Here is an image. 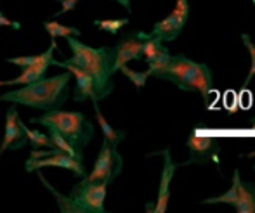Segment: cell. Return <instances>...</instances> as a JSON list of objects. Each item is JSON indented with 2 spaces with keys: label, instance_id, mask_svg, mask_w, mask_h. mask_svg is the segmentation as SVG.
I'll use <instances>...</instances> for the list:
<instances>
[{
  "label": "cell",
  "instance_id": "obj_10",
  "mask_svg": "<svg viewBox=\"0 0 255 213\" xmlns=\"http://www.w3.org/2000/svg\"><path fill=\"white\" fill-rule=\"evenodd\" d=\"M28 144V137L24 132V123L21 121L19 113L16 109V104L10 106L5 113V128H3V139L0 144V158L7 149H23Z\"/></svg>",
  "mask_w": 255,
  "mask_h": 213
},
{
  "label": "cell",
  "instance_id": "obj_16",
  "mask_svg": "<svg viewBox=\"0 0 255 213\" xmlns=\"http://www.w3.org/2000/svg\"><path fill=\"white\" fill-rule=\"evenodd\" d=\"M235 210L238 213H255V182H240Z\"/></svg>",
  "mask_w": 255,
  "mask_h": 213
},
{
  "label": "cell",
  "instance_id": "obj_11",
  "mask_svg": "<svg viewBox=\"0 0 255 213\" xmlns=\"http://www.w3.org/2000/svg\"><path fill=\"white\" fill-rule=\"evenodd\" d=\"M57 49V42L56 38H52L51 40V47H49L45 52H42V57L40 61H37V63L30 64V66L23 68V73L19 75V77L12 78V80H3L0 82V87L2 85H26V84H31V82H37L40 80V78L45 77V73H47L49 66H52L54 64V50Z\"/></svg>",
  "mask_w": 255,
  "mask_h": 213
},
{
  "label": "cell",
  "instance_id": "obj_32",
  "mask_svg": "<svg viewBox=\"0 0 255 213\" xmlns=\"http://www.w3.org/2000/svg\"><path fill=\"white\" fill-rule=\"evenodd\" d=\"M254 170H255V165H254Z\"/></svg>",
  "mask_w": 255,
  "mask_h": 213
},
{
  "label": "cell",
  "instance_id": "obj_27",
  "mask_svg": "<svg viewBox=\"0 0 255 213\" xmlns=\"http://www.w3.org/2000/svg\"><path fill=\"white\" fill-rule=\"evenodd\" d=\"M78 0H61V10L59 12H56V17L61 16V14L64 12H70V10H73L75 7H77Z\"/></svg>",
  "mask_w": 255,
  "mask_h": 213
},
{
  "label": "cell",
  "instance_id": "obj_9",
  "mask_svg": "<svg viewBox=\"0 0 255 213\" xmlns=\"http://www.w3.org/2000/svg\"><path fill=\"white\" fill-rule=\"evenodd\" d=\"M186 147L189 149V160L182 165H207L210 161H215L221 153V146H219L217 139L214 137H205L198 135L193 132L186 140Z\"/></svg>",
  "mask_w": 255,
  "mask_h": 213
},
{
  "label": "cell",
  "instance_id": "obj_25",
  "mask_svg": "<svg viewBox=\"0 0 255 213\" xmlns=\"http://www.w3.org/2000/svg\"><path fill=\"white\" fill-rule=\"evenodd\" d=\"M242 42L250 54V70H249V75H247V78H245V87H247L250 82H252V78L255 77V43L252 42L250 35H247V33L242 35Z\"/></svg>",
  "mask_w": 255,
  "mask_h": 213
},
{
  "label": "cell",
  "instance_id": "obj_30",
  "mask_svg": "<svg viewBox=\"0 0 255 213\" xmlns=\"http://www.w3.org/2000/svg\"><path fill=\"white\" fill-rule=\"evenodd\" d=\"M247 158H255V149L252 151V153H249V154H247Z\"/></svg>",
  "mask_w": 255,
  "mask_h": 213
},
{
  "label": "cell",
  "instance_id": "obj_33",
  "mask_svg": "<svg viewBox=\"0 0 255 213\" xmlns=\"http://www.w3.org/2000/svg\"><path fill=\"white\" fill-rule=\"evenodd\" d=\"M57 2H61V0H57Z\"/></svg>",
  "mask_w": 255,
  "mask_h": 213
},
{
  "label": "cell",
  "instance_id": "obj_22",
  "mask_svg": "<svg viewBox=\"0 0 255 213\" xmlns=\"http://www.w3.org/2000/svg\"><path fill=\"white\" fill-rule=\"evenodd\" d=\"M24 132H26L28 142H31L33 149H40V147H47V149H54L51 137L45 135L44 132H40V130H31V128H28L26 125H24Z\"/></svg>",
  "mask_w": 255,
  "mask_h": 213
},
{
  "label": "cell",
  "instance_id": "obj_21",
  "mask_svg": "<svg viewBox=\"0 0 255 213\" xmlns=\"http://www.w3.org/2000/svg\"><path fill=\"white\" fill-rule=\"evenodd\" d=\"M44 28L45 31H47L49 35H51V38H57V37H70V35H73V37H80V30L75 26H64V24L57 23V21H44Z\"/></svg>",
  "mask_w": 255,
  "mask_h": 213
},
{
  "label": "cell",
  "instance_id": "obj_26",
  "mask_svg": "<svg viewBox=\"0 0 255 213\" xmlns=\"http://www.w3.org/2000/svg\"><path fill=\"white\" fill-rule=\"evenodd\" d=\"M40 57H42V54H38V56H21V57H9L7 59V63H10V64H14V66H17V68H26V66H30V64H33V63H37V61H40Z\"/></svg>",
  "mask_w": 255,
  "mask_h": 213
},
{
  "label": "cell",
  "instance_id": "obj_1",
  "mask_svg": "<svg viewBox=\"0 0 255 213\" xmlns=\"http://www.w3.org/2000/svg\"><path fill=\"white\" fill-rule=\"evenodd\" d=\"M70 82L71 73L64 71L56 77H44L37 82L21 85L19 89H14L0 96V103L7 101L12 104L33 107L40 111H51L61 107L70 99Z\"/></svg>",
  "mask_w": 255,
  "mask_h": 213
},
{
  "label": "cell",
  "instance_id": "obj_14",
  "mask_svg": "<svg viewBox=\"0 0 255 213\" xmlns=\"http://www.w3.org/2000/svg\"><path fill=\"white\" fill-rule=\"evenodd\" d=\"M115 61H113V71L117 73L124 64L128 61H139L142 59V38L137 33H130L124 37L117 45L113 47Z\"/></svg>",
  "mask_w": 255,
  "mask_h": 213
},
{
  "label": "cell",
  "instance_id": "obj_24",
  "mask_svg": "<svg viewBox=\"0 0 255 213\" xmlns=\"http://www.w3.org/2000/svg\"><path fill=\"white\" fill-rule=\"evenodd\" d=\"M118 71H122V73H124L125 77L132 82V84L137 87L139 90L146 85V82H148V78H149L148 71H134V70H130V68H127V64H124Z\"/></svg>",
  "mask_w": 255,
  "mask_h": 213
},
{
  "label": "cell",
  "instance_id": "obj_20",
  "mask_svg": "<svg viewBox=\"0 0 255 213\" xmlns=\"http://www.w3.org/2000/svg\"><path fill=\"white\" fill-rule=\"evenodd\" d=\"M170 57H172V54L168 52V49L163 45V47H161L160 52L156 54V57H154V59H151L148 63V70H146V71H148L149 77L156 78L158 75H160L161 71H163L165 68L168 66V63H170Z\"/></svg>",
  "mask_w": 255,
  "mask_h": 213
},
{
  "label": "cell",
  "instance_id": "obj_7",
  "mask_svg": "<svg viewBox=\"0 0 255 213\" xmlns=\"http://www.w3.org/2000/svg\"><path fill=\"white\" fill-rule=\"evenodd\" d=\"M189 19V0H175V7L165 19L154 23L151 35L161 42H172L181 35L182 28Z\"/></svg>",
  "mask_w": 255,
  "mask_h": 213
},
{
  "label": "cell",
  "instance_id": "obj_17",
  "mask_svg": "<svg viewBox=\"0 0 255 213\" xmlns=\"http://www.w3.org/2000/svg\"><path fill=\"white\" fill-rule=\"evenodd\" d=\"M240 182H242V177H240V170H235L233 173V184L226 193L219 194L214 198H207L202 201V205H215V203H224L229 207H235L236 200H238V193H240Z\"/></svg>",
  "mask_w": 255,
  "mask_h": 213
},
{
  "label": "cell",
  "instance_id": "obj_15",
  "mask_svg": "<svg viewBox=\"0 0 255 213\" xmlns=\"http://www.w3.org/2000/svg\"><path fill=\"white\" fill-rule=\"evenodd\" d=\"M92 104H94L96 120H98L99 127H101V130H103L104 140H108V144H110V146L118 147V144H120L122 140H125V137H127V132H125V130L113 128L110 123H108V120L104 118V114L101 113V109H99V101L98 99H92Z\"/></svg>",
  "mask_w": 255,
  "mask_h": 213
},
{
  "label": "cell",
  "instance_id": "obj_19",
  "mask_svg": "<svg viewBox=\"0 0 255 213\" xmlns=\"http://www.w3.org/2000/svg\"><path fill=\"white\" fill-rule=\"evenodd\" d=\"M49 137H51L52 146L56 147L57 151H63V153H66V154H70V156L77 158V160L84 161V151H78L77 147H75L70 140L64 139L59 132H56V130H49Z\"/></svg>",
  "mask_w": 255,
  "mask_h": 213
},
{
  "label": "cell",
  "instance_id": "obj_18",
  "mask_svg": "<svg viewBox=\"0 0 255 213\" xmlns=\"http://www.w3.org/2000/svg\"><path fill=\"white\" fill-rule=\"evenodd\" d=\"M137 35L142 38V59L146 63H149L151 59L156 57V54L161 50L163 47V42L158 37H154L151 33H144V31H137Z\"/></svg>",
  "mask_w": 255,
  "mask_h": 213
},
{
  "label": "cell",
  "instance_id": "obj_3",
  "mask_svg": "<svg viewBox=\"0 0 255 213\" xmlns=\"http://www.w3.org/2000/svg\"><path fill=\"white\" fill-rule=\"evenodd\" d=\"M38 172V179L40 182L51 191L57 203L61 213H104V201H106V182H89V180L82 179L77 186L73 187L71 194L64 196L61 194L52 184H49V180Z\"/></svg>",
  "mask_w": 255,
  "mask_h": 213
},
{
  "label": "cell",
  "instance_id": "obj_12",
  "mask_svg": "<svg viewBox=\"0 0 255 213\" xmlns=\"http://www.w3.org/2000/svg\"><path fill=\"white\" fill-rule=\"evenodd\" d=\"M154 154H161L163 156V168H161V177H160V187H158V198L156 203L153 205V212L154 213H165L168 207V200H170V182L175 175L181 165L174 163L170 156V149H163L161 153H154Z\"/></svg>",
  "mask_w": 255,
  "mask_h": 213
},
{
  "label": "cell",
  "instance_id": "obj_31",
  "mask_svg": "<svg viewBox=\"0 0 255 213\" xmlns=\"http://www.w3.org/2000/svg\"><path fill=\"white\" fill-rule=\"evenodd\" d=\"M252 2H254V5H255V0H252Z\"/></svg>",
  "mask_w": 255,
  "mask_h": 213
},
{
  "label": "cell",
  "instance_id": "obj_13",
  "mask_svg": "<svg viewBox=\"0 0 255 213\" xmlns=\"http://www.w3.org/2000/svg\"><path fill=\"white\" fill-rule=\"evenodd\" d=\"M54 66L66 68V71H70L75 77V89H73V94H71V99H73L75 103H85L87 99H91V101L98 99L96 90H94V82H92V78L89 77L82 68L66 63V61H61L59 63V61H56V59H54Z\"/></svg>",
  "mask_w": 255,
  "mask_h": 213
},
{
  "label": "cell",
  "instance_id": "obj_5",
  "mask_svg": "<svg viewBox=\"0 0 255 213\" xmlns=\"http://www.w3.org/2000/svg\"><path fill=\"white\" fill-rule=\"evenodd\" d=\"M158 80L174 84L184 92H198L207 97L212 92V70L203 63H196L189 57L172 56L168 66L158 75Z\"/></svg>",
  "mask_w": 255,
  "mask_h": 213
},
{
  "label": "cell",
  "instance_id": "obj_4",
  "mask_svg": "<svg viewBox=\"0 0 255 213\" xmlns=\"http://www.w3.org/2000/svg\"><path fill=\"white\" fill-rule=\"evenodd\" d=\"M30 123L42 125L47 130H56L66 140H70L78 151H84L85 146L91 144L94 139V125L84 113L78 111H63V109H51L44 111L42 116H35Z\"/></svg>",
  "mask_w": 255,
  "mask_h": 213
},
{
  "label": "cell",
  "instance_id": "obj_2",
  "mask_svg": "<svg viewBox=\"0 0 255 213\" xmlns=\"http://www.w3.org/2000/svg\"><path fill=\"white\" fill-rule=\"evenodd\" d=\"M66 40L71 49V57L66 59V63L82 68L94 82V90L98 99H106L115 89V84L111 82V77L115 75L113 49H110V47H99V49L89 47L73 35L66 37Z\"/></svg>",
  "mask_w": 255,
  "mask_h": 213
},
{
  "label": "cell",
  "instance_id": "obj_29",
  "mask_svg": "<svg viewBox=\"0 0 255 213\" xmlns=\"http://www.w3.org/2000/svg\"><path fill=\"white\" fill-rule=\"evenodd\" d=\"M249 127H250V130H254V132H255V118H252V120H250V125H249Z\"/></svg>",
  "mask_w": 255,
  "mask_h": 213
},
{
  "label": "cell",
  "instance_id": "obj_8",
  "mask_svg": "<svg viewBox=\"0 0 255 213\" xmlns=\"http://www.w3.org/2000/svg\"><path fill=\"white\" fill-rule=\"evenodd\" d=\"M45 167H57V168H64V170H71L77 177L84 179L87 173H85L84 161L77 160V158L70 156V154L63 153V151H54L52 154L44 158H28L26 165H24V170L28 173L30 172H37L42 170Z\"/></svg>",
  "mask_w": 255,
  "mask_h": 213
},
{
  "label": "cell",
  "instance_id": "obj_23",
  "mask_svg": "<svg viewBox=\"0 0 255 213\" xmlns=\"http://www.w3.org/2000/svg\"><path fill=\"white\" fill-rule=\"evenodd\" d=\"M94 24L103 31H108L111 35H117L124 26L128 24V17H122V19H96Z\"/></svg>",
  "mask_w": 255,
  "mask_h": 213
},
{
  "label": "cell",
  "instance_id": "obj_6",
  "mask_svg": "<svg viewBox=\"0 0 255 213\" xmlns=\"http://www.w3.org/2000/svg\"><path fill=\"white\" fill-rule=\"evenodd\" d=\"M124 170V158L117 151V147L110 146L108 140H103L101 151L96 158L94 168L84 179L89 182H106L110 186Z\"/></svg>",
  "mask_w": 255,
  "mask_h": 213
},
{
  "label": "cell",
  "instance_id": "obj_28",
  "mask_svg": "<svg viewBox=\"0 0 255 213\" xmlns=\"http://www.w3.org/2000/svg\"><path fill=\"white\" fill-rule=\"evenodd\" d=\"M115 2H118L122 7H125L127 9V12H132V7H130V0H115Z\"/></svg>",
  "mask_w": 255,
  "mask_h": 213
}]
</instances>
